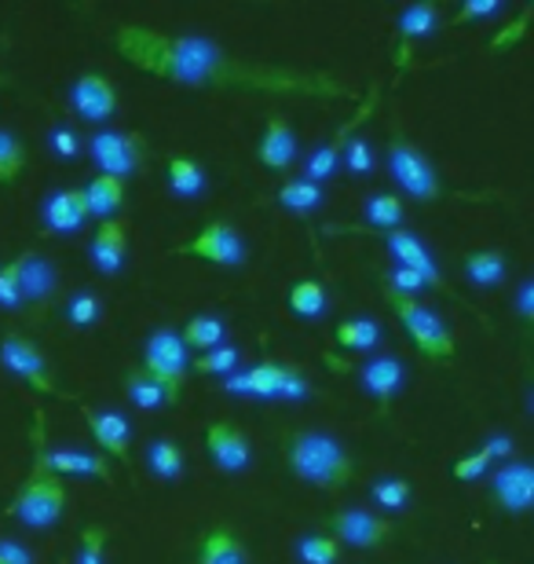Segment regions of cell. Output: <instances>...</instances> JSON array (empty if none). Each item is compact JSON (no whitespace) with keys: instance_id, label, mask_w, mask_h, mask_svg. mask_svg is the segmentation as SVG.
Returning <instances> with one entry per match:
<instances>
[{"instance_id":"obj_38","label":"cell","mask_w":534,"mask_h":564,"mask_svg":"<svg viewBox=\"0 0 534 564\" xmlns=\"http://www.w3.org/2000/svg\"><path fill=\"white\" fill-rule=\"evenodd\" d=\"M297 561L301 564H337L340 543L329 532H312V535L297 539Z\"/></svg>"},{"instance_id":"obj_30","label":"cell","mask_w":534,"mask_h":564,"mask_svg":"<svg viewBox=\"0 0 534 564\" xmlns=\"http://www.w3.org/2000/svg\"><path fill=\"white\" fill-rule=\"evenodd\" d=\"M146 466H151L157 480H179L184 477V451H179L176 440L157 436L151 440V447H146Z\"/></svg>"},{"instance_id":"obj_24","label":"cell","mask_w":534,"mask_h":564,"mask_svg":"<svg viewBox=\"0 0 534 564\" xmlns=\"http://www.w3.org/2000/svg\"><path fill=\"white\" fill-rule=\"evenodd\" d=\"M85 191V202H88V217H99V220H113L118 217V209L124 206V180H113V176H103L99 173L96 180H88L81 187Z\"/></svg>"},{"instance_id":"obj_49","label":"cell","mask_w":534,"mask_h":564,"mask_svg":"<svg viewBox=\"0 0 534 564\" xmlns=\"http://www.w3.org/2000/svg\"><path fill=\"white\" fill-rule=\"evenodd\" d=\"M52 151L59 154V158H77V137H74V129H55L52 132Z\"/></svg>"},{"instance_id":"obj_22","label":"cell","mask_w":534,"mask_h":564,"mask_svg":"<svg viewBox=\"0 0 534 564\" xmlns=\"http://www.w3.org/2000/svg\"><path fill=\"white\" fill-rule=\"evenodd\" d=\"M279 378H282V364L279 359H260L242 375H231L224 381L227 392H235V397H260V400H275L279 392Z\"/></svg>"},{"instance_id":"obj_7","label":"cell","mask_w":534,"mask_h":564,"mask_svg":"<svg viewBox=\"0 0 534 564\" xmlns=\"http://www.w3.org/2000/svg\"><path fill=\"white\" fill-rule=\"evenodd\" d=\"M173 257H198V261L216 268H238L246 264V239L227 220H206L198 235H190L184 246H176Z\"/></svg>"},{"instance_id":"obj_27","label":"cell","mask_w":534,"mask_h":564,"mask_svg":"<svg viewBox=\"0 0 534 564\" xmlns=\"http://www.w3.org/2000/svg\"><path fill=\"white\" fill-rule=\"evenodd\" d=\"M334 341L340 348H351V352H370V348L381 345V326L370 315H356V319H340L334 330Z\"/></svg>"},{"instance_id":"obj_42","label":"cell","mask_w":534,"mask_h":564,"mask_svg":"<svg viewBox=\"0 0 534 564\" xmlns=\"http://www.w3.org/2000/svg\"><path fill=\"white\" fill-rule=\"evenodd\" d=\"M308 392H312V386H308V378H304V370L293 367V364H282V378H279L275 400H304Z\"/></svg>"},{"instance_id":"obj_47","label":"cell","mask_w":534,"mask_h":564,"mask_svg":"<svg viewBox=\"0 0 534 564\" xmlns=\"http://www.w3.org/2000/svg\"><path fill=\"white\" fill-rule=\"evenodd\" d=\"M0 308L15 312L22 308V290H19V275H15V261L0 268Z\"/></svg>"},{"instance_id":"obj_31","label":"cell","mask_w":534,"mask_h":564,"mask_svg":"<svg viewBox=\"0 0 534 564\" xmlns=\"http://www.w3.org/2000/svg\"><path fill=\"white\" fill-rule=\"evenodd\" d=\"M168 187L179 198H198L206 191V169L195 158H168Z\"/></svg>"},{"instance_id":"obj_32","label":"cell","mask_w":534,"mask_h":564,"mask_svg":"<svg viewBox=\"0 0 534 564\" xmlns=\"http://www.w3.org/2000/svg\"><path fill=\"white\" fill-rule=\"evenodd\" d=\"M505 253L502 250H480V253H469L465 257V279L472 286H498L505 279Z\"/></svg>"},{"instance_id":"obj_51","label":"cell","mask_w":534,"mask_h":564,"mask_svg":"<svg viewBox=\"0 0 534 564\" xmlns=\"http://www.w3.org/2000/svg\"><path fill=\"white\" fill-rule=\"evenodd\" d=\"M516 304H520V315H524V319H534V282H524V286H520Z\"/></svg>"},{"instance_id":"obj_33","label":"cell","mask_w":534,"mask_h":564,"mask_svg":"<svg viewBox=\"0 0 534 564\" xmlns=\"http://www.w3.org/2000/svg\"><path fill=\"white\" fill-rule=\"evenodd\" d=\"M362 217H367L370 228L395 231L403 224V202H400V195H389V191H381V195L367 198V206H362Z\"/></svg>"},{"instance_id":"obj_26","label":"cell","mask_w":534,"mask_h":564,"mask_svg":"<svg viewBox=\"0 0 534 564\" xmlns=\"http://www.w3.org/2000/svg\"><path fill=\"white\" fill-rule=\"evenodd\" d=\"M439 8L436 4H411L400 15V66L411 59V41H422L436 30Z\"/></svg>"},{"instance_id":"obj_2","label":"cell","mask_w":534,"mask_h":564,"mask_svg":"<svg viewBox=\"0 0 534 564\" xmlns=\"http://www.w3.org/2000/svg\"><path fill=\"white\" fill-rule=\"evenodd\" d=\"M4 513L33 528V532H52L66 513V484L48 466V414L41 408L30 419V473L22 477L15 499L8 502Z\"/></svg>"},{"instance_id":"obj_8","label":"cell","mask_w":534,"mask_h":564,"mask_svg":"<svg viewBox=\"0 0 534 564\" xmlns=\"http://www.w3.org/2000/svg\"><path fill=\"white\" fill-rule=\"evenodd\" d=\"M389 173L395 176V184L417 202H436L443 195L436 169H432L428 158L406 137H392L389 143Z\"/></svg>"},{"instance_id":"obj_40","label":"cell","mask_w":534,"mask_h":564,"mask_svg":"<svg viewBox=\"0 0 534 564\" xmlns=\"http://www.w3.org/2000/svg\"><path fill=\"white\" fill-rule=\"evenodd\" d=\"M99 315H103V304H99L96 293L88 290H77L70 304H66V319H70L77 330H88V326L99 323Z\"/></svg>"},{"instance_id":"obj_35","label":"cell","mask_w":534,"mask_h":564,"mask_svg":"<svg viewBox=\"0 0 534 564\" xmlns=\"http://www.w3.org/2000/svg\"><path fill=\"white\" fill-rule=\"evenodd\" d=\"M110 535H113V524H103V521L85 524L81 539H77V561L74 564H103Z\"/></svg>"},{"instance_id":"obj_1","label":"cell","mask_w":534,"mask_h":564,"mask_svg":"<svg viewBox=\"0 0 534 564\" xmlns=\"http://www.w3.org/2000/svg\"><path fill=\"white\" fill-rule=\"evenodd\" d=\"M113 48L135 70L187 88H224V93L301 96V99H351L356 88L326 70L238 59L220 41L198 33H165L143 22L113 26Z\"/></svg>"},{"instance_id":"obj_4","label":"cell","mask_w":534,"mask_h":564,"mask_svg":"<svg viewBox=\"0 0 534 564\" xmlns=\"http://www.w3.org/2000/svg\"><path fill=\"white\" fill-rule=\"evenodd\" d=\"M384 301H389L395 319H400L406 337L417 345V352L425 359H432V364H447V359H454V337L447 330V323H443L428 304H422L417 297H403V293H395L389 286H384Z\"/></svg>"},{"instance_id":"obj_6","label":"cell","mask_w":534,"mask_h":564,"mask_svg":"<svg viewBox=\"0 0 534 564\" xmlns=\"http://www.w3.org/2000/svg\"><path fill=\"white\" fill-rule=\"evenodd\" d=\"M0 364H4L15 378L26 381L33 392H41V397H52V400H63V403L74 400L70 392H63L59 386H55L48 359H44V352L30 341V337L8 334L4 341H0Z\"/></svg>"},{"instance_id":"obj_9","label":"cell","mask_w":534,"mask_h":564,"mask_svg":"<svg viewBox=\"0 0 534 564\" xmlns=\"http://www.w3.org/2000/svg\"><path fill=\"white\" fill-rule=\"evenodd\" d=\"M88 154L99 165V173L113 180H129L146 158V140L140 132H99L88 143Z\"/></svg>"},{"instance_id":"obj_41","label":"cell","mask_w":534,"mask_h":564,"mask_svg":"<svg viewBox=\"0 0 534 564\" xmlns=\"http://www.w3.org/2000/svg\"><path fill=\"white\" fill-rule=\"evenodd\" d=\"M370 499L378 502V506H384V510H406V502H411V484L395 480V477L378 480L370 488Z\"/></svg>"},{"instance_id":"obj_25","label":"cell","mask_w":534,"mask_h":564,"mask_svg":"<svg viewBox=\"0 0 534 564\" xmlns=\"http://www.w3.org/2000/svg\"><path fill=\"white\" fill-rule=\"evenodd\" d=\"M195 564H249V550L242 546V539H238L231 528L220 524L201 539Z\"/></svg>"},{"instance_id":"obj_45","label":"cell","mask_w":534,"mask_h":564,"mask_svg":"<svg viewBox=\"0 0 534 564\" xmlns=\"http://www.w3.org/2000/svg\"><path fill=\"white\" fill-rule=\"evenodd\" d=\"M502 11V0H465V4L450 15V26H465V22L476 19H491Z\"/></svg>"},{"instance_id":"obj_14","label":"cell","mask_w":534,"mask_h":564,"mask_svg":"<svg viewBox=\"0 0 534 564\" xmlns=\"http://www.w3.org/2000/svg\"><path fill=\"white\" fill-rule=\"evenodd\" d=\"M384 242H389V253L395 257V264H403V268H411V272L422 275L428 290H447L436 257L428 253V246L417 239L414 231H403V228L384 231Z\"/></svg>"},{"instance_id":"obj_36","label":"cell","mask_w":534,"mask_h":564,"mask_svg":"<svg viewBox=\"0 0 534 564\" xmlns=\"http://www.w3.org/2000/svg\"><path fill=\"white\" fill-rule=\"evenodd\" d=\"M124 392H129V400L140 411H157L165 403V392L154 386V378L146 375L143 367H132L129 375H124Z\"/></svg>"},{"instance_id":"obj_23","label":"cell","mask_w":534,"mask_h":564,"mask_svg":"<svg viewBox=\"0 0 534 564\" xmlns=\"http://www.w3.org/2000/svg\"><path fill=\"white\" fill-rule=\"evenodd\" d=\"M15 275H19V290H22V301H48L52 290H55V272L52 264L44 261L41 253H19L15 257Z\"/></svg>"},{"instance_id":"obj_17","label":"cell","mask_w":534,"mask_h":564,"mask_svg":"<svg viewBox=\"0 0 534 564\" xmlns=\"http://www.w3.org/2000/svg\"><path fill=\"white\" fill-rule=\"evenodd\" d=\"M88 257H92L99 275H118L124 268V257H129V224L121 217L103 220L88 242Z\"/></svg>"},{"instance_id":"obj_43","label":"cell","mask_w":534,"mask_h":564,"mask_svg":"<svg viewBox=\"0 0 534 564\" xmlns=\"http://www.w3.org/2000/svg\"><path fill=\"white\" fill-rule=\"evenodd\" d=\"M345 165H348V173H356V176H367L370 169H373V151H370V143L367 140H359V137H351L345 143Z\"/></svg>"},{"instance_id":"obj_21","label":"cell","mask_w":534,"mask_h":564,"mask_svg":"<svg viewBox=\"0 0 534 564\" xmlns=\"http://www.w3.org/2000/svg\"><path fill=\"white\" fill-rule=\"evenodd\" d=\"M48 466L59 477H96L99 484H113L110 462L92 451H74V447H48Z\"/></svg>"},{"instance_id":"obj_48","label":"cell","mask_w":534,"mask_h":564,"mask_svg":"<svg viewBox=\"0 0 534 564\" xmlns=\"http://www.w3.org/2000/svg\"><path fill=\"white\" fill-rule=\"evenodd\" d=\"M0 564H33V554L19 539H0Z\"/></svg>"},{"instance_id":"obj_44","label":"cell","mask_w":534,"mask_h":564,"mask_svg":"<svg viewBox=\"0 0 534 564\" xmlns=\"http://www.w3.org/2000/svg\"><path fill=\"white\" fill-rule=\"evenodd\" d=\"M494 462H491V455H487V451L480 447L476 451V455H465V458H458L454 462V480H461V484H469V480H480L487 469H491Z\"/></svg>"},{"instance_id":"obj_13","label":"cell","mask_w":534,"mask_h":564,"mask_svg":"<svg viewBox=\"0 0 534 564\" xmlns=\"http://www.w3.org/2000/svg\"><path fill=\"white\" fill-rule=\"evenodd\" d=\"M81 419L92 433L96 447L103 451V458H118V462H129V451H132V425L124 414L118 411H107V408H81Z\"/></svg>"},{"instance_id":"obj_10","label":"cell","mask_w":534,"mask_h":564,"mask_svg":"<svg viewBox=\"0 0 534 564\" xmlns=\"http://www.w3.org/2000/svg\"><path fill=\"white\" fill-rule=\"evenodd\" d=\"M329 535L340 546H356V550H378L389 539H395V524L389 517H378L370 510H337L329 517Z\"/></svg>"},{"instance_id":"obj_18","label":"cell","mask_w":534,"mask_h":564,"mask_svg":"<svg viewBox=\"0 0 534 564\" xmlns=\"http://www.w3.org/2000/svg\"><path fill=\"white\" fill-rule=\"evenodd\" d=\"M41 220H44V228L55 231V235L81 231L85 220H88L85 191L81 187H66V191H55V195H48V198H44V206H41Z\"/></svg>"},{"instance_id":"obj_29","label":"cell","mask_w":534,"mask_h":564,"mask_svg":"<svg viewBox=\"0 0 534 564\" xmlns=\"http://www.w3.org/2000/svg\"><path fill=\"white\" fill-rule=\"evenodd\" d=\"M224 334H227V326L220 315H209V312H201V315H190L187 326H184V341L187 348H195V352H209V348L216 345H224Z\"/></svg>"},{"instance_id":"obj_28","label":"cell","mask_w":534,"mask_h":564,"mask_svg":"<svg viewBox=\"0 0 534 564\" xmlns=\"http://www.w3.org/2000/svg\"><path fill=\"white\" fill-rule=\"evenodd\" d=\"M279 206L297 213V217H312V213L323 206V187L304 176H293L279 187Z\"/></svg>"},{"instance_id":"obj_5","label":"cell","mask_w":534,"mask_h":564,"mask_svg":"<svg viewBox=\"0 0 534 564\" xmlns=\"http://www.w3.org/2000/svg\"><path fill=\"white\" fill-rule=\"evenodd\" d=\"M140 367L154 378V386L165 392V403H179V397H184L190 356H187V345L179 341L176 330L162 326V330H154L151 337H146Z\"/></svg>"},{"instance_id":"obj_11","label":"cell","mask_w":534,"mask_h":564,"mask_svg":"<svg viewBox=\"0 0 534 564\" xmlns=\"http://www.w3.org/2000/svg\"><path fill=\"white\" fill-rule=\"evenodd\" d=\"M206 455L212 458V466L235 477V473H246L249 462H253V447H249V436L238 429L235 422H212L206 429Z\"/></svg>"},{"instance_id":"obj_16","label":"cell","mask_w":534,"mask_h":564,"mask_svg":"<svg viewBox=\"0 0 534 564\" xmlns=\"http://www.w3.org/2000/svg\"><path fill=\"white\" fill-rule=\"evenodd\" d=\"M491 491L505 513H527L534 502V469L527 462H502V469L491 480Z\"/></svg>"},{"instance_id":"obj_15","label":"cell","mask_w":534,"mask_h":564,"mask_svg":"<svg viewBox=\"0 0 534 564\" xmlns=\"http://www.w3.org/2000/svg\"><path fill=\"white\" fill-rule=\"evenodd\" d=\"M373 104H378V93H370V96H367V104L359 107V115L351 118L348 126H340L334 140H326V143L315 147L312 158H308V162H304V180H312V184H323V180H329V176L337 173V165H340V151H345V143L351 140V129H359L362 121L370 118Z\"/></svg>"},{"instance_id":"obj_12","label":"cell","mask_w":534,"mask_h":564,"mask_svg":"<svg viewBox=\"0 0 534 564\" xmlns=\"http://www.w3.org/2000/svg\"><path fill=\"white\" fill-rule=\"evenodd\" d=\"M70 107L81 121H110L118 115V88L107 74H81L70 85Z\"/></svg>"},{"instance_id":"obj_3","label":"cell","mask_w":534,"mask_h":564,"mask_svg":"<svg viewBox=\"0 0 534 564\" xmlns=\"http://www.w3.org/2000/svg\"><path fill=\"white\" fill-rule=\"evenodd\" d=\"M286 462L293 477H301L312 488L340 491L356 477V458L337 436L323 433V429H297L286 436Z\"/></svg>"},{"instance_id":"obj_19","label":"cell","mask_w":534,"mask_h":564,"mask_svg":"<svg viewBox=\"0 0 534 564\" xmlns=\"http://www.w3.org/2000/svg\"><path fill=\"white\" fill-rule=\"evenodd\" d=\"M297 132L282 115H275L264 126V137H260V147H257V158L260 165L271 169V173H286V169L297 162Z\"/></svg>"},{"instance_id":"obj_52","label":"cell","mask_w":534,"mask_h":564,"mask_svg":"<svg viewBox=\"0 0 534 564\" xmlns=\"http://www.w3.org/2000/svg\"><path fill=\"white\" fill-rule=\"evenodd\" d=\"M0 85H4V74H0Z\"/></svg>"},{"instance_id":"obj_46","label":"cell","mask_w":534,"mask_h":564,"mask_svg":"<svg viewBox=\"0 0 534 564\" xmlns=\"http://www.w3.org/2000/svg\"><path fill=\"white\" fill-rule=\"evenodd\" d=\"M384 286L395 290V293H403V297H417L422 290H428V286H425V279L417 275V272H411V268H403V264H395V268H392L389 279H384Z\"/></svg>"},{"instance_id":"obj_37","label":"cell","mask_w":534,"mask_h":564,"mask_svg":"<svg viewBox=\"0 0 534 564\" xmlns=\"http://www.w3.org/2000/svg\"><path fill=\"white\" fill-rule=\"evenodd\" d=\"M26 169V143H22L15 132L0 129V187L15 184Z\"/></svg>"},{"instance_id":"obj_34","label":"cell","mask_w":534,"mask_h":564,"mask_svg":"<svg viewBox=\"0 0 534 564\" xmlns=\"http://www.w3.org/2000/svg\"><path fill=\"white\" fill-rule=\"evenodd\" d=\"M290 312L301 315V319H319L326 312V290L323 282L315 279H301L290 286Z\"/></svg>"},{"instance_id":"obj_20","label":"cell","mask_w":534,"mask_h":564,"mask_svg":"<svg viewBox=\"0 0 534 564\" xmlns=\"http://www.w3.org/2000/svg\"><path fill=\"white\" fill-rule=\"evenodd\" d=\"M359 381L381 408H389V403L400 397V389L406 381V367H403V359H395V356H370L359 370Z\"/></svg>"},{"instance_id":"obj_39","label":"cell","mask_w":534,"mask_h":564,"mask_svg":"<svg viewBox=\"0 0 534 564\" xmlns=\"http://www.w3.org/2000/svg\"><path fill=\"white\" fill-rule=\"evenodd\" d=\"M238 359H242V352H238L235 345L224 341V345L209 348V352H201L195 359V370H198V375H227V378H231L235 367H238Z\"/></svg>"},{"instance_id":"obj_50","label":"cell","mask_w":534,"mask_h":564,"mask_svg":"<svg viewBox=\"0 0 534 564\" xmlns=\"http://www.w3.org/2000/svg\"><path fill=\"white\" fill-rule=\"evenodd\" d=\"M483 451L491 455V462H505L509 455H513V436L494 433L491 440H483Z\"/></svg>"}]
</instances>
